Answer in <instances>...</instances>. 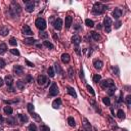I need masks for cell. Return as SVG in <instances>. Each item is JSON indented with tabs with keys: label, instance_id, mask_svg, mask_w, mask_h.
I'll use <instances>...</instances> for the list:
<instances>
[{
	"label": "cell",
	"instance_id": "obj_1",
	"mask_svg": "<svg viewBox=\"0 0 131 131\" xmlns=\"http://www.w3.org/2000/svg\"><path fill=\"white\" fill-rule=\"evenodd\" d=\"M21 11H22V8H21L20 4H18L17 2H15V1H12L10 7L8 8L9 15H10V17H17V14H20Z\"/></svg>",
	"mask_w": 131,
	"mask_h": 131
},
{
	"label": "cell",
	"instance_id": "obj_2",
	"mask_svg": "<svg viewBox=\"0 0 131 131\" xmlns=\"http://www.w3.org/2000/svg\"><path fill=\"white\" fill-rule=\"evenodd\" d=\"M105 9H108V7L105 5H104L101 2H95L94 5H93V8H92V12L93 14H102L104 13V11Z\"/></svg>",
	"mask_w": 131,
	"mask_h": 131
},
{
	"label": "cell",
	"instance_id": "obj_3",
	"mask_svg": "<svg viewBox=\"0 0 131 131\" xmlns=\"http://www.w3.org/2000/svg\"><path fill=\"white\" fill-rule=\"evenodd\" d=\"M35 25L40 31H43V30L46 29V22H45L44 18H41V17L37 18L36 22H35Z\"/></svg>",
	"mask_w": 131,
	"mask_h": 131
},
{
	"label": "cell",
	"instance_id": "obj_4",
	"mask_svg": "<svg viewBox=\"0 0 131 131\" xmlns=\"http://www.w3.org/2000/svg\"><path fill=\"white\" fill-rule=\"evenodd\" d=\"M108 82H109V87H108V94L112 96L115 94V92H116V86H115V84L113 82V80L112 79H108Z\"/></svg>",
	"mask_w": 131,
	"mask_h": 131
},
{
	"label": "cell",
	"instance_id": "obj_5",
	"mask_svg": "<svg viewBox=\"0 0 131 131\" xmlns=\"http://www.w3.org/2000/svg\"><path fill=\"white\" fill-rule=\"evenodd\" d=\"M25 2V9L28 12H33V10L35 9V2L31 1V0H26Z\"/></svg>",
	"mask_w": 131,
	"mask_h": 131
},
{
	"label": "cell",
	"instance_id": "obj_6",
	"mask_svg": "<svg viewBox=\"0 0 131 131\" xmlns=\"http://www.w3.org/2000/svg\"><path fill=\"white\" fill-rule=\"evenodd\" d=\"M58 87L57 85V83H52L50 88H49V95L50 96H57L58 94Z\"/></svg>",
	"mask_w": 131,
	"mask_h": 131
},
{
	"label": "cell",
	"instance_id": "obj_7",
	"mask_svg": "<svg viewBox=\"0 0 131 131\" xmlns=\"http://www.w3.org/2000/svg\"><path fill=\"white\" fill-rule=\"evenodd\" d=\"M104 26H105V31H107L108 33H110L111 32V26H112V20L109 17H105V20H104Z\"/></svg>",
	"mask_w": 131,
	"mask_h": 131
},
{
	"label": "cell",
	"instance_id": "obj_8",
	"mask_svg": "<svg viewBox=\"0 0 131 131\" xmlns=\"http://www.w3.org/2000/svg\"><path fill=\"white\" fill-rule=\"evenodd\" d=\"M4 82L6 83L7 87H9V89H12V84H13V77L10 76V75H7V76L5 77Z\"/></svg>",
	"mask_w": 131,
	"mask_h": 131
},
{
	"label": "cell",
	"instance_id": "obj_9",
	"mask_svg": "<svg viewBox=\"0 0 131 131\" xmlns=\"http://www.w3.org/2000/svg\"><path fill=\"white\" fill-rule=\"evenodd\" d=\"M63 20L61 18H57L54 22H53V27H54V29L55 30H61V28H63Z\"/></svg>",
	"mask_w": 131,
	"mask_h": 131
},
{
	"label": "cell",
	"instance_id": "obj_10",
	"mask_svg": "<svg viewBox=\"0 0 131 131\" xmlns=\"http://www.w3.org/2000/svg\"><path fill=\"white\" fill-rule=\"evenodd\" d=\"M46 82H47V77L44 76V75H40V76H38V78H37V83L39 84V85H45Z\"/></svg>",
	"mask_w": 131,
	"mask_h": 131
},
{
	"label": "cell",
	"instance_id": "obj_11",
	"mask_svg": "<svg viewBox=\"0 0 131 131\" xmlns=\"http://www.w3.org/2000/svg\"><path fill=\"white\" fill-rule=\"evenodd\" d=\"M13 72H14V74H17V75H22L24 73V69H23L22 66L17 65V66L13 67Z\"/></svg>",
	"mask_w": 131,
	"mask_h": 131
},
{
	"label": "cell",
	"instance_id": "obj_12",
	"mask_svg": "<svg viewBox=\"0 0 131 131\" xmlns=\"http://www.w3.org/2000/svg\"><path fill=\"white\" fill-rule=\"evenodd\" d=\"M61 61H63L64 64H69V63H70V60H71L70 54L63 53V54H61Z\"/></svg>",
	"mask_w": 131,
	"mask_h": 131
},
{
	"label": "cell",
	"instance_id": "obj_13",
	"mask_svg": "<svg viewBox=\"0 0 131 131\" xmlns=\"http://www.w3.org/2000/svg\"><path fill=\"white\" fill-rule=\"evenodd\" d=\"M23 33L25 34V35H33V32L32 30H31V28L28 26V25H25V26L23 27Z\"/></svg>",
	"mask_w": 131,
	"mask_h": 131
},
{
	"label": "cell",
	"instance_id": "obj_14",
	"mask_svg": "<svg viewBox=\"0 0 131 131\" xmlns=\"http://www.w3.org/2000/svg\"><path fill=\"white\" fill-rule=\"evenodd\" d=\"M93 66H94V68L96 70H100L102 68V66H104V64H102V61L100 60H94L93 61Z\"/></svg>",
	"mask_w": 131,
	"mask_h": 131
},
{
	"label": "cell",
	"instance_id": "obj_15",
	"mask_svg": "<svg viewBox=\"0 0 131 131\" xmlns=\"http://www.w3.org/2000/svg\"><path fill=\"white\" fill-rule=\"evenodd\" d=\"M81 42V37L79 35H74L72 37V43L75 45H79Z\"/></svg>",
	"mask_w": 131,
	"mask_h": 131
},
{
	"label": "cell",
	"instance_id": "obj_16",
	"mask_svg": "<svg viewBox=\"0 0 131 131\" xmlns=\"http://www.w3.org/2000/svg\"><path fill=\"white\" fill-rule=\"evenodd\" d=\"M121 15H122V10H121L120 8H115V10L113 11V17L114 18H119Z\"/></svg>",
	"mask_w": 131,
	"mask_h": 131
},
{
	"label": "cell",
	"instance_id": "obj_17",
	"mask_svg": "<svg viewBox=\"0 0 131 131\" xmlns=\"http://www.w3.org/2000/svg\"><path fill=\"white\" fill-rule=\"evenodd\" d=\"M72 22H73V17L68 15L66 17V21H65V25H66V28H70L71 25H72Z\"/></svg>",
	"mask_w": 131,
	"mask_h": 131
},
{
	"label": "cell",
	"instance_id": "obj_18",
	"mask_svg": "<svg viewBox=\"0 0 131 131\" xmlns=\"http://www.w3.org/2000/svg\"><path fill=\"white\" fill-rule=\"evenodd\" d=\"M67 89H68V93L70 95H72L74 98H76L77 97V94H76V91H75V89L73 88V87H71V86H68L67 87Z\"/></svg>",
	"mask_w": 131,
	"mask_h": 131
},
{
	"label": "cell",
	"instance_id": "obj_19",
	"mask_svg": "<svg viewBox=\"0 0 131 131\" xmlns=\"http://www.w3.org/2000/svg\"><path fill=\"white\" fill-rule=\"evenodd\" d=\"M24 43L25 44H28V45H33L36 43V40L34 38H25Z\"/></svg>",
	"mask_w": 131,
	"mask_h": 131
},
{
	"label": "cell",
	"instance_id": "obj_20",
	"mask_svg": "<svg viewBox=\"0 0 131 131\" xmlns=\"http://www.w3.org/2000/svg\"><path fill=\"white\" fill-rule=\"evenodd\" d=\"M61 105V98H57L53 102H52V107L54 109H58Z\"/></svg>",
	"mask_w": 131,
	"mask_h": 131
},
{
	"label": "cell",
	"instance_id": "obj_21",
	"mask_svg": "<svg viewBox=\"0 0 131 131\" xmlns=\"http://www.w3.org/2000/svg\"><path fill=\"white\" fill-rule=\"evenodd\" d=\"M9 33V30H8V28H6V27H1L0 28V35L1 36H6L7 34Z\"/></svg>",
	"mask_w": 131,
	"mask_h": 131
},
{
	"label": "cell",
	"instance_id": "obj_22",
	"mask_svg": "<svg viewBox=\"0 0 131 131\" xmlns=\"http://www.w3.org/2000/svg\"><path fill=\"white\" fill-rule=\"evenodd\" d=\"M18 118H20V121L22 123H27L28 120H29L27 115H24V114H18Z\"/></svg>",
	"mask_w": 131,
	"mask_h": 131
},
{
	"label": "cell",
	"instance_id": "obj_23",
	"mask_svg": "<svg viewBox=\"0 0 131 131\" xmlns=\"http://www.w3.org/2000/svg\"><path fill=\"white\" fill-rule=\"evenodd\" d=\"M6 50H7V45L5 43H1L0 44V54H4Z\"/></svg>",
	"mask_w": 131,
	"mask_h": 131
},
{
	"label": "cell",
	"instance_id": "obj_24",
	"mask_svg": "<svg viewBox=\"0 0 131 131\" xmlns=\"http://www.w3.org/2000/svg\"><path fill=\"white\" fill-rule=\"evenodd\" d=\"M83 125H84V127H85L86 131H91V126H90V124H89L88 121H87V119L83 120Z\"/></svg>",
	"mask_w": 131,
	"mask_h": 131
},
{
	"label": "cell",
	"instance_id": "obj_25",
	"mask_svg": "<svg viewBox=\"0 0 131 131\" xmlns=\"http://www.w3.org/2000/svg\"><path fill=\"white\" fill-rule=\"evenodd\" d=\"M17 88L18 90H23L25 88V83L23 82V81H21V80L17 81Z\"/></svg>",
	"mask_w": 131,
	"mask_h": 131
},
{
	"label": "cell",
	"instance_id": "obj_26",
	"mask_svg": "<svg viewBox=\"0 0 131 131\" xmlns=\"http://www.w3.org/2000/svg\"><path fill=\"white\" fill-rule=\"evenodd\" d=\"M117 116H118V118L119 119H121V120H124L125 119V113H124V111L123 110H119L118 111V113H117Z\"/></svg>",
	"mask_w": 131,
	"mask_h": 131
},
{
	"label": "cell",
	"instance_id": "obj_27",
	"mask_svg": "<svg viewBox=\"0 0 131 131\" xmlns=\"http://www.w3.org/2000/svg\"><path fill=\"white\" fill-rule=\"evenodd\" d=\"M43 45H44V46H46V47H47V48H49V49H53V48H54V45L52 44L51 42L47 41V40H45V41H43Z\"/></svg>",
	"mask_w": 131,
	"mask_h": 131
},
{
	"label": "cell",
	"instance_id": "obj_28",
	"mask_svg": "<svg viewBox=\"0 0 131 131\" xmlns=\"http://www.w3.org/2000/svg\"><path fill=\"white\" fill-rule=\"evenodd\" d=\"M68 123L69 125H70L71 127H75L76 126V122H75V119L73 117H69L68 118Z\"/></svg>",
	"mask_w": 131,
	"mask_h": 131
},
{
	"label": "cell",
	"instance_id": "obj_29",
	"mask_svg": "<svg viewBox=\"0 0 131 131\" xmlns=\"http://www.w3.org/2000/svg\"><path fill=\"white\" fill-rule=\"evenodd\" d=\"M90 33H91V37L93 38V40H95V41H98V40L100 39V36H99L98 33L94 32V31H93V32H90Z\"/></svg>",
	"mask_w": 131,
	"mask_h": 131
},
{
	"label": "cell",
	"instance_id": "obj_30",
	"mask_svg": "<svg viewBox=\"0 0 131 131\" xmlns=\"http://www.w3.org/2000/svg\"><path fill=\"white\" fill-rule=\"evenodd\" d=\"M3 111H4V113H5L6 115H11L12 112H13V110H12L11 107H4Z\"/></svg>",
	"mask_w": 131,
	"mask_h": 131
},
{
	"label": "cell",
	"instance_id": "obj_31",
	"mask_svg": "<svg viewBox=\"0 0 131 131\" xmlns=\"http://www.w3.org/2000/svg\"><path fill=\"white\" fill-rule=\"evenodd\" d=\"M100 87H101L102 89H107L108 87H109V82H108V80L101 81V82H100Z\"/></svg>",
	"mask_w": 131,
	"mask_h": 131
},
{
	"label": "cell",
	"instance_id": "obj_32",
	"mask_svg": "<svg viewBox=\"0 0 131 131\" xmlns=\"http://www.w3.org/2000/svg\"><path fill=\"white\" fill-rule=\"evenodd\" d=\"M85 24H86L87 27H90V28L94 27V22H93L92 20H89V18H87V20L85 21Z\"/></svg>",
	"mask_w": 131,
	"mask_h": 131
},
{
	"label": "cell",
	"instance_id": "obj_33",
	"mask_svg": "<svg viewBox=\"0 0 131 131\" xmlns=\"http://www.w3.org/2000/svg\"><path fill=\"white\" fill-rule=\"evenodd\" d=\"M101 81V76L100 75H98V74H96L93 76V82H95V83H98V82H100Z\"/></svg>",
	"mask_w": 131,
	"mask_h": 131
},
{
	"label": "cell",
	"instance_id": "obj_34",
	"mask_svg": "<svg viewBox=\"0 0 131 131\" xmlns=\"http://www.w3.org/2000/svg\"><path fill=\"white\" fill-rule=\"evenodd\" d=\"M68 74H69V77H70L71 79H73L74 78V69L72 67H70L68 69Z\"/></svg>",
	"mask_w": 131,
	"mask_h": 131
},
{
	"label": "cell",
	"instance_id": "obj_35",
	"mask_svg": "<svg viewBox=\"0 0 131 131\" xmlns=\"http://www.w3.org/2000/svg\"><path fill=\"white\" fill-rule=\"evenodd\" d=\"M39 36H40V38H42V39H46L48 37V33L44 32V31H40Z\"/></svg>",
	"mask_w": 131,
	"mask_h": 131
},
{
	"label": "cell",
	"instance_id": "obj_36",
	"mask_svg": "<svg viewBox=\"0 0 131 131\" xmlns=\"http://www.w3.org/2000/svg\"><path fill=\"white\" fill-rule=\"evenodd\" d=\"M112 71H113L114 75H116V76H119L120 72H119V68H118L117 66H115V67H113V68H112Z\"/></svg>",
	"mask_w": 131,
	"mask_h": 131
},
{
	"label": "cell",
	"instance_id": "obj_37",
	"mask_svg": "<svg viewBox=\"0 0 131 131\" xmlns=\"http://www.w3.org/2000/svg\"><path fill=\"white\" fill-rule=\"evenodd\" d=\"M28 130L29 131H37V126L34 123H32L29 125V127H28Z\"/></svg>",
	"mask_w": 131,
	"mask_h": 131
},
{
	"label": "cell",
	"instance_id": "obj_38",
	"mask_svg": "<svg viewBox=\"0 0 131 131\" xmlns=\"http://www.w3.org/2000/svg\"><path fill=\"white\" fill-rule=\"evenodd\" d=\"M54 68H55V71L57 72V74H63V70H61V66L58 65V64H55L54 65Z\"/></svg>",
	"mask_w": 131,
	"mask_h": 131
},
{
	"label": "cell",
	"instance_id": "obj_39",
	"mask_svg": "<svg viewBox=\"0 0 131 131\" xmlns=\"http://www.w3.org/2000/svg\"><path fill=\"white\" fill-rule=\"evenodd\" d=\"M9 44L12 45V46H17V39L13 38V37H12V38H10V39H9Z\"/></svg>",
	"mask_w": 131,
	"mask_h": 131
},
{
	"label": "cell",
	"instance_id": "obj_40",
	"mask_svg": "<svg viewBox=\"0 0 131 131\" xmlns=\"http://www.w3.org/2000/svg\"><path fill=\"white\" fill-rule=\"evenodd\" d=\"M47 73H48V75H49V77H54V70H53V68H49L48 69V71H47Z\"/></svg>",
	"mask_w": 131,
	"mask_h": 131
},
{
	"label": "cell",
	"instance_id": "obj_41",
	"mask_svg": "<svg viewBox=\"0 0 131 131\" xmlns=\"http://www.w3.org/2000/svg\"><path fill=\"white\" fill-rule=\"evenodd\" d=\"M30 114H31V116H32L35 120H37V121H41V118H40V117L38 116V114L34 113V112H32V113H30Z\"/></svg>",
	"mask_w": 131,
	"mask_h": 131
},
{
	"label": "cell",
	"instance_id": "obj_42",
	"mask_svg": "<svg viewBox=\"0 0 131 131\" xmlns=\"http://www.w3.org/2000/svg\"><path fill=\"white\" fill-rule=\"evenodd\" d=\"M86 87H87V90H88V91H89V93H90V94L94 96V95H95V93H94V90H93V88H92V87L90 86V85H86Z\"/></svg>",
	"mask_w": 131,
	"mask_h": 131
},
{
	"label": "cell",
	"instance_id": "obj_43",
	"mask_svg": "<svg viewBox=\"0 0 131 131\" xmlns=\"http://www.w3.org/2000/svg\"><path fill=\"white\" fill-rule=\"evenodd\" d=\"M102 102H104L105 105H111V100H110V98H109V97H104V98H102Z\"/></svg>",
	"mask_w": 131,
	"mask_h": 131
},
{
	"label": "cell",
	"instance_id": "obj_44",
	"mask_svg": "<svg viewBox=\"0 0 131 131\" xmlns=\"http://www.w3.org/2000/svg\"><path fill=\"white\" fill-rule=\"evenodd\" d=\"M125 102H126V105H131V95H127L126 96V98H125Z\"/></svg>",
	"mask_w": 131,
	"mask_h": 131
},
{
	"label": "cell",
	"instance_id": "obj_45",
	"mask_svg": "<svg viewBox=\"0 0 131 131\" xmlns=\"http://www.w3.org/2000/svg\"><path fill=\"white\" fill-rule=\"evenodd\" d=\"M28 111H29V113H32V112H34V105H33V104H28Z\"/></svg>",
	"mask_w": 131,
	"mask_h": 131
},
{
	"label": "cell",
	"instance_id": "obj_46",
	"mask_svg": "<svg viewBox=\"0 0 131 131\" xmlns=\"http://www.w3.org/2000/svg\"><path fill=\"white\" fill-rule=\"evenodd\" d=\"M40 129H41V131H50L49 127H48V126H46V125H41Z\"/></svg>",
	"mask_w": 131,
	"mask_h": 131
},
{
	"label": "cell",
	"instance_id": "obj_47",
	"mask_svg": "<svg viewBox=\"0 0 131 131\" xmlns=\"http://www.w3.org/2000/svg\"><path fill=\"white\" fill-rule=\"evenodd\" d=\"M10 52H11V53L12 54H14V55H17V57H18V55H20V51H18L17 50V49H10Z\"/></svg>",
	"mask_w": 131,
	"mask_h": 131
},
{
	"label": "cell",
	"instance_id": "obj_48",
	"mask_svg": "<svg viewBox=\"0 0 131 131\" xmlns=\"http://www.w3.org/2000/svg\"><path fill=\"white\" fill-rule=\"evenodd\" d=\"M5 66H6V64H5L4 60H3V58H0V69H3Z\"/></svg>",
	"mask_w": 131,
	"mask_h": 131
},
{
	"label": "cell",
	"instance_id": "obj_49",
	"mask_svg": "<svg viewBox=\"0 0 131 131\" xmlns=\"http://www.w3.org/2000/svg\"><path fill=\"white\" fill-rule=\"evenodd\" d=\"M121 25H122V23H121L120 21H118L116 24H115V29H119V28L121 27Z\"/></svg>",
	"mask_w": 131,
	"mask_h": 131
},
{
	"label": "cell",
	"instance_id": "obj_50",
	"mask_svg": "<svg viewBox=\"0 0 131 131\" xmlns=\"http://www.w3.org/2000/svg\"><path fill=\"white\" fill-rule=\"evenodd\" d=\"M25 61H26V64H27L28 66H29V67H31V68H32V67H34V64H33V63H31V61H29L28 60H26Z\"/></svg>",
	"mask_w": 131,
	"mask_h": 131
},
{
	"label": "cell",
	"instance_id": "obj_51",
	"mask_svg": "<svg viewBox=\"0 0 131 131\" xmlns=\"http://www.w3.org/2000/svg\"><path fill=\"white\" fill-rule=\"evenodd\" d=\"M27 80H28V82H29V83H31L33 81V78L31 77L30 75H28V76H27Z\"/></svg>",
	"mask_w": 131,
	"mask_h": 131
},
{
	"label": "cell",
	"instance_id": "obj_52",
	"mask_svg": "<svg viewBox=\"0 0 131 131\" xmlns=\"http://www.w3.org/2000/svg\"><path fill=\"white\" fill-rule=\"evenodd\" d=\"M75 51H76V53H77L78 55H80V54H81V52H80V48H79V47H76V48H75Z\"/></svg>",
	"mask_w": 131,
	"mask_h": 131
},
{
	"label": "cell",
	"instance_id": "obj_53",
	"mask_svg": "<svg viewBox=\"0 0 131 131\" xmlns=\"http://www.w3.org/2000/svg\"><path fill=\"white\" fill-rule=\"evenodd\" d=\"M3 84H4V81H3V79H2L1 77H0V87H1Z\"/></svg>",
	"mask_w": 131,
	"mask_h": 131
},
{
	"label": "cell",
	"instance_id": "obj_54",
	"mask_svg": "<svg viewBox=\"0 0 131 131\" xmlns=\"http://www.w3.org/2000/svg\"><path fill=\"white\" fill-rule=\"evenodd\" d=\"M96 28H97V30H100V29H101V25H100V24H98V26L96 27Z\"/></svg>",
	"mask_w": 131,
	"mask_h": 131
},
{
	"label": "cell",
	"instance_id": "obj_55",
	"mask_svg": "<svg viewBox=\"0 0 131 131\" xmlns=\"http://www.w3.org/2000/svg\"><path fill=\"white\" fill-rule=\"evenodd\" d=\"M123 131H128V130H126V129H124V130H123Z\"/></svg>",
	"mask_w": 131,
	"mask_h": 131
},
{
	"label": "cell",
	"instance_id": "obj_56",
	"mask_svg": "<svg viewBox=\"0 0 131 131\" xmlns=\"http://www.w3.org/2000/svg\"><path fill=\"white\" fill-rule=\"evenodd\" d=\"M14 131H20V130H14Z\"/></svg>",
	"mask_w": 131,
	"mask_h": 131
},
{
	"label": "cell",
	"instance_id": "obj_57",
	"mask_svg": "<svg viewBox=\"0 0 131 131\" xmlns=\"http://www.w3.org/2000/svg\"><path fill=\"white\" fill-rule=\"evenodd\" d=\"M80 131H84V130H80Z\"/></svg>",
	"mask_w": 131,
	"mask_h": 131
},
{
	"label": "cell",
	"instance_id": "obj_58",
	"mask_svg": "<svg viewBox=\"0 0 131 131\" xmlns=\"http://www.w3.org/2000/svg\"><path fill=\"white\" fill-rule=\"evenodd\" d=\"M104 131H107V130H104Z\"/></svg>",
	"mask_w": 131,
	"mask_h": 131
}]
</instances>
